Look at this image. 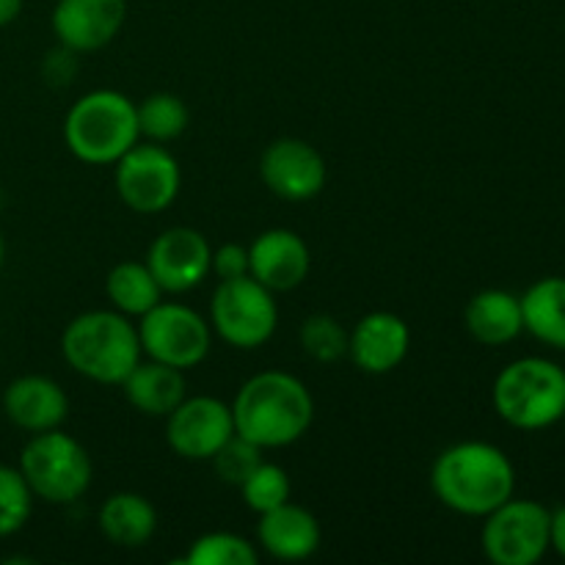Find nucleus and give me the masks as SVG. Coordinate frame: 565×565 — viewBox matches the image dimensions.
Wrapping results in <instances>:
<instances>
[{
    "instance_id": "nucleus-1",
    "label": "nucleus",
    "mask_w": 565,
    "mask_h": 565,
    "mask_svg": "<svg viewBox=\"0 0 565 565\" xmlns=\"http://www.w3.org/2000/svg\"><path fill=\"white\" fill-rule=\"evenodd\" d=\"M436 500L461 516H489L516 489V469L489 441H458L439 452L430 469Z\"/></svg>"
},
{
    "instance_id": "nucleus-2",
    "label": "nucleus",
    "mask_w": 565,
    "mask_h": 565,
    "mask_svg": "<svg viewBox=\"0 0 565 565\" xmlns=\"http://www.w3.org/2000/svg\"><path fill=\"white\" fill-rule=\"evenodd\" d=\"M315 417V401L307 384L281 370L252 375L232 403L235 434L263 450L287 447L301 439Z\"/></svg>"
},
{
    "instance_id": "nucleus-3",
    "label": "nucleus",
    "mask_w": 565,
    "mask_h": 565,
    "mask_svg": "<svg viewBox=\"0 0 565 565\" xmlns=\"http://www.w3.org/2000/svg\"><path fill=\"white\" fill-rule=\"evenodd\" d=\"M61 353L83 379L121 384L141 362V340L127 315L116 309H92L66 323Z\"/></svg>"
},
{
    "instance_id": "nucleus-4",
    "label": "nucleus",
    "mask_w": 565,
    "mask_h": 565,
    "mask_svg": "<svg viewBox=\"0 0 565 565\" xmlns=\"http://www.w3.org/2000/svg\"><path fill=\"white\" fill-rule=\"evenodd\" d=\"M138 114L130 97L97 88L77 99L64 119V141L77 160L92 166L116 163L138 143Z\"/></svg>"
},
{
    "instance_id": "nucleus-5",
    "label": "nucleus",
    "mask_w": 565,
    "mask_h": 565,
    "mask_svg": "<svg viewBox=\"0 0 565 565\" xmlns=\"http://www.w3.org/2000/svg\"><path fill=\"white\" fill-rule=\"evenodd\" d=\"M491 401L513 428H550L565 417V370L550 359H516L497 375Z\"/></svg>"
},
{
    "instance_id": "nucleus-6",
    "label": "nucleus",
    "mask_w": 565,
    "mask_h": 565,
    "mask_svg": "<svg viewBox=\"0 0 565 565\" xmlns=\"http://www.w3.org/2000/svg\"><path fill=\"white\" fill-rule=\"evenodd\" d=\"M20 472L33 497L50 505H70L86 494L94 469L86 447L61 428H53L33 434L22 447Z\"/></svg>"
},
{
    "instance_id": "nucleus-7",
    "label": "nucleus",
    "mask_w": 565,
    "mask_h": 565,
    "mask_svg": "<svg viewBox=\"0 0 565 565\" xmlns=\"http://www.w3.org/2000/svg\"><path fill=\"white\" fill-rule=\"evenodd\" d=\"M210 323L215 334L232 348L254 351L274 337L279 323V307L274 290L259 285L254 276L218 281L210 301Z\"/></svg>"
},
{
    "instance_id": "nucleus-8",
    "label": "nucleus",
    "mask_w": 565,
    "mask_h": 565,
    "mask_svg": "<svg viewBox=\"0 0 565 565\" xmlns=\"http://www.w3.org/2000/svg\"><path fill=\"white\" fill-rule=\"evenodd\" d=\"M483 544L486 557L497 565H535L550 550V519L535 500H508L500 508L483 516Z\"/></svg>"
},
{
    "instance_id": "nucleus-9",
    "label": "nucleus",
    "mask_w": 565,
    "mask_h": 565,
    "mask_svg": "<svg viewBox=\"0 0 565 565\" xmlns=\"http://www.w3.org/2000/svg\"><path fill=\"white\" fill-rule=\"evenodd\" d=\"M114 166L116 193L132 213H163L180 193V163L160 143H136Z\"/></svg>"
},
{
    "instance_id": "nucleus-10",
    "label": "nucleus",
    "mask_w": 565,
    "mask_h": 565,
    "mask_svg": "<svg viewBox=\"0 0 565 565\" xmlns=\"http://www.w3.org/2000/svg\"><path fill=\"white\" fill-rule=\"evenodd\" d=\"M141 353L177 370L202 364L210 353V323L182 303H163L141 315L138 323Z\"/></svg>"
},
{
    "instance_id": "nucleus-11",
    "label": "nucleus",
    "mask_w": 565,
    "mask_h": 565,
    "mask_svg": "<svg viewBox=\"0 0 565 565\" xmlns=\"http://www.w3.org/2000/svg\"><path fill=\"white\" fill-rule=\"evenodd\" d=\"M166 419L169 447L188 461H210L235 434L232 406L210 395L185 397Z\"/></svg>"
},
{
    "instance_id": "nucleus-12",
    "label": "nucleus",
    "mask_w": 565,
    "mask_h": 565,
    "mask_svg": "<svg viewBox=\"0 0 565 565\" xmlns=\"http://www.w3.org/2000/svg\"><path fill=\"white\" fill-rule=\"evenodd\" d=\"M263 182L287 202H309L326 188V160L301 138H276L259 158Z\"/></svg>"
},
{
    "instance_id": "nucleus-13",
    "label": "nucleus",
    "mask_w": 565,
    "mask_h": 565,
    "mask_svg": "<svg viewBox=\"0 0 565 565\" xmlns=\"http://www.w3.org/2000/svg\"><path fill=\"white\" fill-rule=\"evenodd\" d=\"M147 265L163 292H188L207 279L213 248L199 230L171 226L154 237L147 252Z\"/></svg>"
},
{
    "instance_id": "nucleus-14",
    "label": "nucleus",
    "mask_w": 565,
    "mask_h": 565,
    "mask_svg": "<svg viewBox=\"0 0 565 565\" xmlns=\"http://www.w3.org/2000/svg\"><path fill=\"white\" fill-rule=\"evenodd\" d=\"M127 0H58L50 14L55 39L72 53H94L119 36Z\"/></svg>"
},
{
    "instance_id": "nucleus-15",
    "label": "nucleus",
    "mask_w": 565,
    "mask_h": 565,
    "mask_svg": "<svg viewBox=\"0 0 565 565\" xmlns=\"http://www.w3.org/2000/svg\"><path fill=\"white\" fill-rule=\"evenodd\" d=\"M309 246L292 230H268L248 246V276L274 292L296 290L309 276Z\"/></svg>"
},
{
    "instance_id": "nucleus-16",
    "label": "nucleus",
    "mask_w": 565,
    "mask_h": 565,
    "mask_svg": "<svg viewBox=\"0 0 565 565\" xmlns=\"http://www.w3.org/2000/svg\"><path fill=\"white\" fill-rule=\"evenodd\" d=\"M408 345H412V331L406 320L392 312H370L353 326L348 356L362 373L386 375L401 367L403 359L408 356Z\"/></svg>"
},
{
    "instance_id": "nucleus-17",
    "label": "nucleus",
    "mask_w": 565,
    "mask_h": 565,
    "mask_svg": "<svg viewBox=\"0 0 565 565\" xmlns=\"http://www.w3.org/2000/svg\"><path fill=\"white\" fill-rule=\"evenodd\" d=\"M3 412L17 428L42 434L64 425L70 414V397L47 375H22L6 386Z\"/></svg>"
},
{
    "instance_id": "nucleus-18",
    "label": "nucleus",
    "mask_w": 565,
    "mask_h": 565,
    "mask_svg": "<svg viewBox=\"0 0 565 565\" xmlns=\"http://www.w3.org/2000/svg\"><path fill=\"white\" fill-rule=\"evenodd\" d=\"M320 522L312 511L292 505L290 500L268 513H259L257 541L276 561H307L320 550Z\"/></svg>"
},
{
    "instance_id": "nucleus-19",
    "label": "nucleus",
    "mask_w": 565,
    "mask_h": 565,
    "mask_svg": "<svg viewBox=\"0 0 565 565\" xmlns=\"http://www.w3.org/2000/svg\"><path fill=\"white\" fill-rule=\"evenodd\" d=\"M119 386L125 390L127 403L147 417H169L185 401L182 370L154 359L138 362Z\"/></svg>"
},
{
    "instance_id": "nucleus-20",
    "label": "nucleus",
    "mask_w": 565,
    "mask_h": 565,
    "mask_svg": "<svg viewBox=\"0 0 565 565\" xmlns=\"http://www.w3.org/2000/svg\"><path fill=\"white\" fill-rule=\"evenodd\" d=\"M467 329L480 345H508L524 331L522 301L508 290H483L467 303Z\"/></svg>"
},
{
    "instance_id": "nucleus-21",
    "label": "nucleus",
    "mask_w": 565,
    "mask_h": 565,
    "mask_svg": "<svg viewBox=\"0 0 565 565\" xmlns=\"http://www.w3.org/2000/svg\"><path fill=\"white\" fill-rule=\"evenodd\" d=\"M99 530L110 544L138 550V546L149 544L158 530V511L147 497L119 491V494H110L99 508Z\"/></svg>"
},
{
    "instance_id": "nucleus-22",
    "label": "nucleus",
    "mask_w": 565,
    "mask_h": 565,
    "mask_svg": "<svg viewBox=\"0 0 565 565\" xmlns=\"http://www.w3.org/2000/svg\"><path fill=\"white\" fill-rule=\"evenodd\" d=\"M524 329L544 345L565 351V279L546 276L539 279L522 298Z\"/></svg>"
},
{
    "instance_id": "nucleus-23",
    "label": "nucleus",
    "mask_w": 565,
    "mask_h": 565,
    "mask_svg": "<svg viewBox=\"0 0 565 565\" xmlns=\"http://www.w3.org/2000/svg\"><path fill=\"white\" fill-rule=\"evenodd\" d=\"M105 292L116 312L127 315V318H141L163 298V287L158 285L149 265L132 263V259L110 268L108 279H105Z\"/></svg>"
},
{
    "instance_id": "nucleus-24",
    "label": "nucleus",
    "mask_w": 565,
    "mask_h": 565,
    "mask_svg": "<svg viewBox=\"0 0 565 565\" xmlns=\"http://www.w3.org/2000/svg\"><path fill=\"white\" fill-rule=\"evenodd\" d=\"M138 114V132L141 138L154 143L174 141L185 132L188 121H191V110L182 103L177 94L158 92L149 94L141 105H136Z\"/></svg>"
},
{
    "instance_id": "nucleus-25",
    "label": "nucleus",
    "mask_w": 565,
    "mask_h": 565,
    "mask_svg": "<svg viewBox=\"0 0 565 565\" xmlns=\"http://www.w3.org/2000/svg\"><path fill=\"white\" fill-rule=\"evenodd\" d=\"M185 565H254L257 550L252 541L235 533H204L188 546Z\"/></svg>"
},
{
    "instance_id": "nucleus-26",
    "label": "nucleus",
    "mask_w": 565,
    "mask_h": 565,
    "mask_svg": "<svg viewBox=\"0 0 565 565\" xmlns=\"http://www.w3.org/2000/svg\"><path fill=\"white\" fill-rule=\"evenodd\" d=\"M298 337H301V348L307 351V356L315 359V362L334 364L348 356V340H351V334L331 315H312V318H307Z\"/></svg>"
},
{
    "instance_id": "nucleus-27",
    "label": "nucleus",
    "mask_w": 565,
    "mask_h": 565,
    "mask_svg": "<svg viewBox=\"0 0 565 565\" xmlns=\"http://www.w3.org/2000/svg\"><path fill=\"white\" fill-rule=\"evenodd\" d=\"M33 511V491L20 467L0 463V539L20 533Z\"/></svg>"
},
{
    "instance_id": "nucleus-28",
    "label": "nucleus",
    "mask_w": 565,
    "mask_h": 565,
    "mask_svg": "<svg viewBox=\"0 0 565 565\" xmlns=\"http://www.w3.org/2000/svg\"><path fill=\"white\" fill-rule=\"evenodd\" d=\"M243 500L254 513H268L290 500V478L276 463L263 461L246 480L241 483Z\"/></svg>"
},
{
    "instance_id": "nucleus-29",
    "label": "nucleus",
    "mask_w": 565,
    "mask_h": 565,
    "mask_svg": "<svg viewBox=\"0 0 565 565\" xmlns=\"http://www.w3.org/2000/svg\"><path fill=\"white\" fill-rule=\"evenodd\" d=\"M210 461H213L215 475H218L224 483L237 486V489H241L243 480H246L248 475L259 467V463H263V447H257L254 441L243 439L241 434H232L230 439L221 445V450L210 458Z\"/></svg>"
},
{
    "instance_id": "nucleus-30",
    "label": "nucleus",
    "mask_w": 565,
    "mask_h": 565,
    "mask_svg": "<svg viewBox=\"0 0 565 565\" xmlns=\"http://www.w3.org/2000/svg\"><path fill=\"white\" fill-rule=\"evenodd\" d=\"M210 270H215L221 281L237 279V276H248V248L241 243H224L213 252V265Z\"/></svg>"
},
{
    "instance_id": "nucleus-31",
    "label": "nucleus",
    "mask_w": 565,
    "mask_h": 565,
    "mask_svg": "<svg viewBox=\"0 0 565 565\" xmlns=\"http://www.w3.org/2000/svg\"><path fill=\"white\" fill-rule=\"evenodd\" d=\"M550 546L557 555L565 557V505L552 511L550 519Z\"/></svg>"
},
{
    "instance_id": "nucleus-32",
    "label": "nucleus",
    "mask_w": 565,
    "mask_h": 565,
    "mask_svg": "<svg viewBox=\"0 0 565 565\" xmlns=\"http://www.w3.org/2000/svg\"><path fill=\"white\" fill-rule=\"evenodd\" d=\"M22 14V0H0V28L11 25Z\"/></svg>"
},
{
    "instance_id": "nucleus-33",
    "label": "nucleus",
    "mask_w": 565,
    "mask_h": 565,
    "mask_svg": "<svg viewBox=\"0 0 565 565\" xmlns=\"http://www.w3.org/2000/svg\"><path fill=\"white\" fill-rule=\"evenodd\" d=\"M3 257H6V246H3V235H0V268H3Z\"/></svg>"
}]
</instances>
